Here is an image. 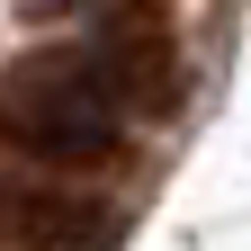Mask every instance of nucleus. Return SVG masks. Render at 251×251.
<instances>
[{"label":"nucleus","mask_w":251,"mask_h":251,"mask_svg":"<svg viewBox=\"0 0 251 251\" xmlns=\"http://www.w3.org/2000/svg\"><path fill=\"white\" fill-rule=\"evenodd\" d=\"M99 81L117 90V108L135 117V108H171L179 99V45H171V27H162V9H126L108 36H99Z\"/></svg>","instance_id":"nucleus-2"},{"label":"nucleus","mask_w":251,"mask_h":251,"mask_svg":"<svg viewBox=\"0 0 251 251\" xmlns=\"http://www.w3.org/2000/svg\"><path fill=\"white\" fill-rule=\"evenodd\" d=\"M27 9H72V0H27Z\"/></svg>","instance_id":"nucleus-3"},{"label":"nucleus","mask_w":251,"mask_h":251,"mask_svg":"<svg viewBox=\"0 0 251 251\" xmlns=\"http://www.w3.org/2000/svg\"><path fill=\"white\" fill-rule=\"evenodd\" d=\"M117 90L99 81V63H72V54H45V63H18L9 81H0V135L18 152H36V162H99L117 144Z\"/></svg>","instance_id":"nucleus-1"}]
</instances>
